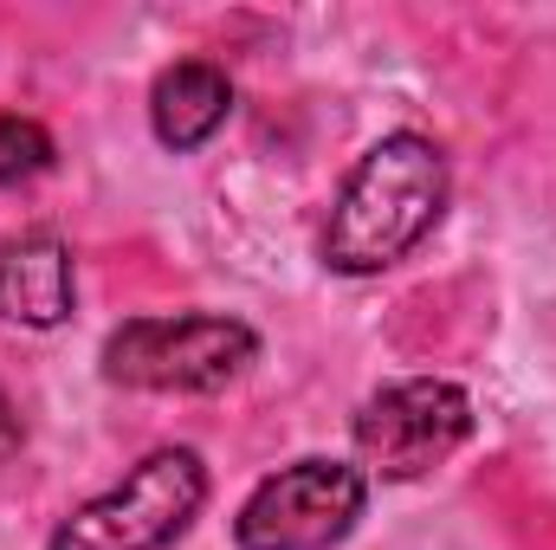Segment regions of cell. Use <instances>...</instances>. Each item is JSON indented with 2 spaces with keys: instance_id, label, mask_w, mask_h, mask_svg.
Masks as SVG:
<instances>
[{
  "instance_id": "8",
  "label": "cell",
  "mask_w": 556,
  "mask_h": 550,
  "mask_svg": "<svg viewBox=\"0 0 556 550\" xmlns=\"http://www.w3.org/2000/svg\"><path fill=\"white\" fill-rule=\"evenodd\" d=\"M46 168H52V137H46V124L7 111V117H0V188H20V182H33V175H46Z\"/></svg>"
},
{
  "instance_id": "1",
  "label": "cell",
  "mask_w": 556,
  "mask_h": 550,
  "mask_svg": "<svg viewBox=\"0 0 556 550\" xmlns=\"http://www.w3.org/2000/svg\"><path fill=\"white\" fill-rule=\"evenodd\" d=\"M446 214V155L420 130H389L356 155L324 221V266L343 278L389 273Z\"/></svg>"
},
{
  "instance_id": "7",
  "label": "cell",
  "mask_w": 556,
  "mask_h": 550,
  "mask_svg": "<svg viewBox=\"0 0 556 550\" xmlns=\"http://www.w3.org/2000/svg\"><path fill=\"white\" fill-rule=\"evenodd\" d=\"M227 117H233V85L207 59H181V65H168L149 85V130H155L162 149H175V155L201 149Z\"/></svg>"
},
{
  "instance_id": "6",
  "label": "cell",
  "mask_w": 556,
  "mask_h": 550,
  "mask_svg": "<svg viewBox=\"0 0 556 550\" xmlns=\"http://www.w3.org/2000/svg\"><path fill=\"white\" fill-rule=\"evenodd\" d=\"M78 304V273H72V247L52 227H26L13 240H0V311L20 330H59Z\"/></svg>"
},
{
  "instance_id": "3",
  "label": "cell",
  "mask_w": 556,
  "mask_h": 550,
  "mask_svg": "<svg viewBox=\"0 0 556 550\" xmlns=\"http://www.w3.org/2000/svg\"><path fill=\"white\" fill-rule=\"evenodd\" d=\"M201 505H207V460L194 447H155L111 492L65 512L46 550H162L194 525Z\"/></svg>"
},
{
  "instance_id": "4",
  "label": "cell",
  "mask_w": 556,
  "mask_h": 550,
  "mask_svg": "<svg viewBox=\"0 0 556 550\" xmlns=\"http://www.w3.org/2000/svg\"><path fill=\"white\" fill-rule=\"evenodd\" d=\"M369 505V479L343 460H291L273 479H260L233 518L240 550H330L356 532Z\"/></svg>"
},
{
  "instance_id": "9",
  "label": "cell",
  "mask_w": 556,
  "mask_h": 550,
  "mask_svg": "<svg viewBox=\"0 0 556 550\" xmlns=\"http://www.w3.org/2000/svg\"><path fill=\"white\" fill-rule=\"evenodd\" d=\"M20 440V421H13V409H7V396H0V453Z\"/></svg>"
},
{
  "instance_id": "2",
  "label": "cell",
  "mask_w": 556,
  "mask_h": 550,
  "mask_svg": "<svg viewBox=\"0 0 556 550\" xmlns=\"http://www.w3.org/2000/svg\"><path fill=\"white\" fill-rule=\"evenodd\" d=\"M260 357L253 324L220 311H181V317H130L104 337V376L142 396H214Z\"/></svg>"
},
{
  "instance_id": "5",
  "label": "cell",
  "mask_w": 556,
  "mask_h": 550,
  "mask_svg": "<svg viewBox=\"0 0 556 550\" xmlns=\"http://www.w3.org/2000/svg\"><path fill=\"white\" fill-rule=\"evenodd\" d=\"M350 434H356V453L376 479H420L466 447L472 396L446 376H408V383L376 389L356 409Z\"/></svg>"
}]
</instances>
